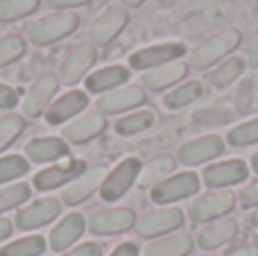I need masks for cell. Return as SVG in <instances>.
Instances as JSON below:
<instances>
[{
  "mask_svg": "<svg viewBox=\"0 0 258 256\" xmlns=\"http://www.w3.org/2000/svg\"><path fill=\"white\" fill-rule=\"evenodd\" d=\"M77 25H80V18H77L75 14L57 12V14H50V16L41 18L34 25H30L27 39L34 45H48V43H52V41L68 36Z\"/></svg>",
  "mask_w": 258,
  "mask_h": 256,
  "instance_id": "1",
  "label": "cell"
},
{
  "mask_svg": "<svg viewBox=\"0 0 258 256\" xmlns=\"http://www.w3.org/2000/svg\"><path fill=\"white\" fill-rule=\"evenodd\" d=\"M240 32L238 30H224L220 34L211 36L206 43H202L200 48L192 52V66L195 68H204L211 66L213 61H218L220 57H224L227 52H231L238 43H240Z\"/></svg>",
  "mask_w": 258,
  "mask_h": 256,
  "instance_id": "2",
  "label": "cell"
},
{
  "mask_svg": "<svg viewBox=\"0 0 258 256\" xmlns=\"http://www.w3.org/2000/svg\"><path fill=\"white\" fill-rule=\"evenodd\" d=\"M138 172H141V161H138V159H127V161H122L102 184V198L107 200V202H113V200L122 198L129 190V186L136 181Z\"/></svg>",
  "mask_w": 258,
  "mask_h": 256,
  "instance_id": "3",
  "label": "cell"
},
{
  "mask_svg": "<svg viewBox=\"0 0 258 256\" xmlns=\"http://www.w3.org/2000/svg\"><path fill=\"white\" fill-rule=\"evenodd\" d=\"M197 188H200V179H197L195 175H190V172H186V175L172 177V179L159 184L152 190V200L159 204L177 202V200H183V198H188V195L197 193Z\"/></svg>",
  "mask_w": 258,
  "mask_h": 256,
  "instance_id": "4",
  "label": "cell"
},
{
  "mask_svg": "<svg viewBox=\"0 0 258 256\" xmlns=\"http://www.w3.org/2000/svg\"><path fill=\"white\" fill-rule=\"evenodd\" d=\"M127 18L129 14L125 7H109L91 27L93 43H109L111 39H116L122 32V27L127 25Z\"/></svg>",
  "mask_w": 258,
  "mask_h": 256,
  "instance_id": "5",
  "label": "cell"
},
{
  "mask_svg": "<svg viewBox=\"0 0 258 256\" xmlns=\"http://www.w3.org/2000/svg\"><path fill=\"white\" fill-rule=\"evenodd\" d=\"M183 45L181 43H161V45H152V48L138 50L132 54L129 63L134 68H147V66H156V63H170L177 61L183 54Z\"/></svg>",
  "mask_w": 258,
  "mask_h": 256,
  "instance_id": "6",
  "label": "cell"
},
{
  "mask_svg": "<svg viewBox=\"0 0 258 256\" xmlns=\"http://www.w3.org/2000/svg\"><path fill=\"white\" fill-rule=\"evenodd\" d=\"M95 61V50L91 43H80L75 50H71L61 66V82L66 84H75Z\"/></svg>",
  "mask_w": 258,
  "mask_h": 256,
  "instance_id": "7",
  "label": "cell"
},
{
  "mask_svg": "<svg viewBox=\"0 0 258 256\" xmlns=\"http://www.w3.org/2000/svg\"><path fill=\"white\" fill-rule=\"evenodd\" d=\"M57 91V77L52 73H45L41 75L39 80L32 84V89L27 91L25 102H23V109H25L27 116H39L41 111L45 109V104L50 102V98Z\"/></svg>",
  "mask_w": 258,
  "mask_h": 256,
  "instance_id": "8",
  "label": "cell"
},
{
  "mask_svg": "<svg viewBox=\"0 0 258 256\" xmlns=\"http://www.w3.org/2000/svg\"><path fill=\"white\" fill-rule=\"evenodd\" d=\"M233 195L222 190V193H211V195H204L202 200H197L195 204L190 207V218L197 222L202 220H211V218H218L222 213L231 211L233 209Z\"/></svg>",
  "mask_w": 258,
  "mask_h": 256,
  "instance_id": "9",
  "label": "cell"
},
{
  "mask_svg": "<svg viewBox=\"0 0 258 256\" xmlns=\"http://www.w3.org/2000/svg\"><path fill=\"white\" fill-rule=\"evenodd\" d=\"M59 211H61V207H59L57 200H50V198L39 200V202H34L32 207L23 209V211L16 216V222L21 229H36V227L50 222L52 218H57Z\"/></svg>",
  "mask_w": 258,
  "mask_h": 256,
  "instance_id": "10",
  "label": "cell"
},
{
  "mask_svg": "<svg viewBox=\"0 0 258 256\" xmlns=\"http://www.w3.org/2000/svg\"><path fill=\"white\" fill-rule=\"evenodd\" d=\"M181 222H183L181 211H177V209H163V211L147 213L136 225V229H138V234L147 238V236H159L170 229H177Z\"/></svg>",
  "mask_w": 258,
  "mask_h": 256,
  "instance_id": "11",
  "label": "cell"
},
{
  "mask_svg": "<svg viewBox=\"0 0 258 256\" xmlns=\"http://www.w3.org/2000/svg\"><path fill=\"white\" fill-rule=\"evenodd\" d=\"M134 225V213L129 209H113V211H100L91 218V231L93 234H118Z\"/></svg>",
  "mask_w": 258,
  "mask_h": 256,
  "instance_id": "12",
  "label": "cell"
},
{
  "mask_svg": "<svg viewBox=\"0 0 258 256\" xmlns=\"http://www.w3.org/2000/svg\"><path fill=\"white\" fill-rule=\"evenodd\" d=\"M222 139L218 136H206V139H197V141H190L181 148L179 157H181L183 163L188 166H195V163H202V161H209V159L218 157L222 152Z\"/></svg>",
  "mask_w": 258,
  "mask_h": 256,
  "instance_id": "13",
  "label": "cell"
},
{
  "mask_svg": "<svg viewBox=\"0 0 258 256\" xmlns=\"http://www.w3.org/2000/svg\"><path fill=\"white\" fill-rule=\"evenodd\" d=\"M245 177H247V166L242 161H224V163H218V166L206 168V172H204V181L211 188L238 184Z\"/></svg>",
  "mask_w": 258,
  "mask_h": 256,
  "instance_id": "14",
  "label": "cell"
},
{
  "mask_svg": "<svg viewBox=\"0 0 258 256\" xmlns=\"http://www.w3.org/2000/svg\"><path fill=\"white\" fill-rule=\"evenodd\" d=\"M82 170H84V163L82 161H71V163H66V166H54V168H48V170L39 172V175L34 177V184L39 190L57 188V186L75 179Z\"/></svg>",
  "mask_w": 258,
  "mask_h": 256,
  "instance_id": "15",
  "label": "cell"
},
{
  "mask_svg": "<svg viewBox=\"0 0 258 256\" xmlns=\"http://www.w3.org/2000/svg\"><path fill=\"white\" fill-rule=\"evenodd\" d=\"M82 231H84V218L80 213H71L68 218H63L57 227L50 234V245H52L54 252H61L66 249L71 243H75V238H80Z\"/></svg>",
  "mask_w": 258,
  "mask_h": 256,
  "instance_id": "16",
  "label": "cell"
},
{
  "mask_svg": "<svg viewBox=\"0 0 258 256\" xmlns=\"http://www.w3.org/2000/svg\"><path fill=\"white\" fill-rule=\"evenodd\" d=\"M104 175H107V172H104V168H93V170H89L86 175H82L80 179L73 181V184L66 188V193H63V202H66V204L84 202V200L89 198V195L104 181Z\"/></svg>",
  "mask_w": 258,
  "mask_h": 256,
  "instance_id": "17",
  "label": "cell"
},
{
  "mask_svg": "<svg viewBox=\"0 0 258 256\" xmlns=\"http://www.w3.org/2000/svg\"><path fill=\"white\" fill-rule=\"evenodd\" d=\"M104 130V116L100 113H86V116L77 118L68 127H63V136L73 143H84V141L98 136Z\"/></svg>",
  "mask_w": 258,
  "mask_h": 256,
  "instance_id": "18",
  "label": "cell"
},
{
  "mask_svg": "<svg viewBox=\"0 0 258 256\" xmlns=\"http://www.w3.org/2000/svg\"><path fill=\"white\" fill-rule=\"evenodd\" d=\"M86 102H89L86 93H82V91H71V93H66L63 98H59L57 102L48 109L45 120H48L50 125H57V122L66 120V118L75 116L77 111H82V109L86 107Z\"/></svg>",
  "mask_w": 258,
  "mask_h": 256,
  "instance_id": "19",
  "label": "cell"
},
{
  "mask_svg": "<svg viewBox=\"0 0 258 256\" xmlns=\"http://www.w3.org/2000/svg\"><path fill=\"white\" fill-rule=\"evenodd\" d=\"M145 100V93H143L138 86H125L120 91H113V93L104 95L100 100V109L102 111H122V109L136 107Z\"/></svg>",
  "mask_w": 258,
  "mask_h": 256,
  "instance_id": "20",
  "label": "cell"
},
{
  "mask_svg": "<svg viewBox=\"0 0 258 256\" xmlns=\"http://www.w3.org/2000/svg\"><path fill=\"white\" fill-rule=\"evenodd\" d=\"M186 71H188V68H186V63H183V61L163 63V66L154 68L152 73H147V75H145V84H147V89H154V91L165 89V86L174 84L177 80H181V77L186 75Z\"/></svg>",
  "mask_w": 258,
  "mask_h": 256,
  "instance_id": "21",
  "label": "cell"
},
{
  "mask_svg": "<svg viewBox=\"0 0 258 256\" xmlns=\"http://www.w3.org/2000/svg\"><path fill=\"white\" fill-rule=\"evenodd\" d=\"M25 152L32 161L43 163V161H52V159L63 157V154L68 152V148H66V143L59 139H36L27 145Z\"/></svg>",
  "mask_w": 258,
  "mask_h": 256,
  "instance_id": "22",
  "label": "cell"
},
{
  "mask_svg": "<svg viewBox=\"0 0 258 256\" xmlns=\"http://www.w3.org/2000/svg\"><path fill=\"white\" fill-rule=\"evenodd\" d=\"M238 231V225L233 220H220V222H213L211 227H206V229H202L200 234V245L206 249L211 247H218V245L227 243V240H231L233 236H236Z\"/></svg>",
  "mask_w": 258,
  "mask_h": 256,
  "instance_id": "23",
  "label": "cell"
},
{
  "mask_svg": "<svg viewBox=\"0 0 258 256\" xmlns=\"http://www.w3.org/2000/svg\"><path fill=\"white\" fill-rule=\"evenodd\" d=\"M129 77V71L125 66H111V68H104V71H98L86 80V89L98 93V91H107L113 89V86L122 84Z\"/></svg>",
  "mask_w": 258,
  "mask_h": 256,
  "instance_id": "24",
  "label": "cell"
},
{
  "mask_svg": "<svg viewBox=\"0 0 258 256\" xmlns=\"http://www.w3.org/2000/svg\"><path fill=\"white\" fill-rule=\"evenodd\" d=\"M192 247V240L188 236H174V238L161 240V243H154L152 247H147L145 256H183L188 254Z\"/></svg>",
  "mask_w": 258,
  "mask_h": 256,
  "instance_id": "25",
  "label": "cell"
},
{
  "mask_svg": "<svg viewBox=\"0 0 258 256\" xmlns=\"http://www.w3.org/2000/svg\"><path fill=\"white\" fill-rule=\"evenodd\" d=\"M172 168H174L172 157H168V154L156 157V159H152V161L147 163L141 172H138V175H141V177H138V181H141L143 186L154 184V181H161L165 175H168V172H172Z\"/></svg>",
  "mask_w": 258,
  "mask_h": 256,
  "instance_id": "26",
  "label": "cell"
},
{
  "mask_svg": "<svg viewBox=\"0 0 258 256\" xmlns=\"http://www.w3.org/2000/svg\"><path fill=\"white\" fill-rule=\"evenodd\" d=\"M36 7H39V0H0V21H16L32 14Z\"/></svg>",
  "mask_w": 258,
  "mask_h": 256,
  "instance_id": "27",
  "label": "cell"
},
{
  "mask_svg": "<svg viewBox=\"0 0 258 256\" xmlns=\"http://www.w3.org/2000/svg\"><path fill=\"white\" fill-rule=\"evenodd\" d=\"M202 93H204V86H202L200 82H188L181 89L172 91V93L165 98V104H168L170 109H179V107H183V104L195 102L197 98H202Z\"/></svg>",
  "mask_w": 258,
  "mask_h": 256,
  "instance_id": "28",
  "label": "cell"
},
{
  "mask_svg": "<svg viewBox=\"0 0 258 256\" xmlns=\"http://www.w3.org/2000/svg\"><path fill=\"white\" fill-rule=\"evenodd\" d=\"M45 249V243L41 236H32V238H23L16 243L7 245L0 252V256H39Z\"/></svg>",
  "mask_w": 258,
  "mask_h": 256,
  "instance_id": "29",
  "label": "cell"
},
{
  "mask_svg": "<svg viewBox=\"0 0 258 256\" xmlns=\"http://www.w3.org/2000/svg\"><path fill=\"white\" fill-rule=\"evenodd\" d=\"M242 71H245V61H242L240 57L229 59V61H224L222 66L213 73V84L218 86V89H224V86H229L233 80H238V75H240Z\"/></svg>",
  "mask_w": 258,
  "mask_h": 256,
  "instance_id": "30",
  "label": "cell"
},
{
  "mask_svg": "<svg viewBox=\"0 0 258 256\" xmlns=\"http://www.w3.org/2000/svg\"><path fill=\"white\" fill-rule=\"evenodd\" d=\"M152 122H154L152 111H138V113H132V116L122 118V120L116 125V130H118V134L127 136V134H136V132L147 130Z\"/></svg>",
  "mask_w": 258,
  "mask_h": 256,
  "instance_id": "31",
  "label": "cell"
},
{
  "mask_svg": "<svg viewBox=\"0 0 258 256\" xmlns=\"http://www.w3.org/2000/svg\"><path fill=\"white\" fill-rule=\"evenodd\" d=\"M30 198V188L25 184H16V186H9V188L0 190V211H7L12 207H18L21 202Z\"/></svg>",
  "mask_w": 258,
  "mask_h": 256,
  "instance_id": "32",
  "label": "cell"
},
{
  "mask_svg": "<svg viewBox=\"0 0 258 256\" xmlns=\"http://www.w3.org/2000/svg\"><path fill=\"white\" fill-rule=\"evenodd\" d=\"M23 118L21 116H7L0 120V152L16 139L18 134L23 132Z\"/></svg>",
  "mask_w": 258,
  "mask_h": 256,
  "instance_id": "33",
  "label": "cell"
},
{
  "mask_svg": "<svg viewBox=\"0 0 258 256\" xmlns=\"http://www.w3.org/2000/svg\"><path fill=\"white\" fill-rule=\"evenodd\" d=\"M27 172V161L21 157H5L0 159V184L9 179H16V177L25 175Z\"/></svg>",
  "mask_w": 258,
  "mask_h": 256,
  "instance_id": "34",
  "label": "cell"
},
{
  "mask_svg": "<svg viewBox=\"0 0 258 256\" xmlns=\"http://www.w3.org/2000/svg\"><path fill=\"white\" fill-rule=\"evenodd\" d=\"M23 52H25V43L18 36H5V39H0V66L12 63Z\"/></svg>",
  "mask_w": 258,
  "mask_h": 256,
  "instance_id": "35",
  "label": "cell"
},
{
  "mask_svg": "<svg viewBox=\"0 0 258 256\" xmlns=\"http://www.w3.org/2000/svg\"><path fill=\"white\" fill-rule=\"evenodd\" d=\"M233 113L229 109H202V111L195 113V122H202V125H224V122H231Z\"/></svg>",
  "mask_w": 258,
  "mask_h": 256,
  "instance_id": "36",
  "label": "cell"
},
{
  "mask_svg": "<svg viewBox=\"0 0 258 256\" xmlns=\"http://www.w3.org/2000/svg\"><path fill=\"white\" fill-rule=\"evenodd\" d=\"M229 141H231V145L256 143L258 141V120H251V122H245V125L236 127V130L229 134Z\"/></svg>",
  "mask_w": 258,
  "mask_h": 256,
  "instance_id": "37",
  "label": "cell"
},
{
  "mask_svg": "<svg viewBox=\"0 0 258 256\" xmlns=\"http://www.w3.org/2000/svg\"><path fill=\"white\" fill-rule=\"evenodd\" d=\"M251 104H254V82L245 80L236 93V107L240 113H247L251 109Z\"/></svg>",
  "mask_w": 258,
  "mask_h": 256,
  "instance_id": "38",
  "label": "cell"
},
{
  "mask_svg": "<svg viewBox=\"0 0 258 256\" xmlns=\"http://www.w3.org/2000/svg\"><path fill=\"white\" fill-rule=\"evenodd\" d=\"M16 102H18L16 91H12L9 86L0 84V109H12Z\"/></svg>",
  "mask_w": 258,
  "mask_h": 256,
  "instance_id": "39",
  "label": "cell"
},
{
  "mask_svg": "<svg viewBox=\"0 0 258 256\" xmlns=\"http://www.w3.org/2000/svg\"><path fill=\"white\" fill-rule=\"evenodd\" d=\"M66 256H102V247L98 243H86V245H80L77 249H73Z\"/></svg>",
  "mask_w": 258,
  "mask_h": 256,
  "instance_id": "40",
  "label": "cell"
},
{
  "mask_svg": "<svg viewBox=\"0 0 258 256\" xmlns=\"http://www.w3.org/2000/svg\"><path fill=\"white\" fill-rule=\"evenodd\" d=\"M240 202L245 204V207H256L258 204V181L251 186H247L245 190L240 193Z\"/></svg>",
  "mask_w": 258,
  "mask_h": 256,
  "instance_id": "41",
  "label": "cell"
},
{
  "mask_svg": "<svg viewBox=\"0 0 258 256\" xmlns=\"http://www.w3.org/2000/svg\"><path fill=\"white\" fill-rule=\"evenodd\" d=\"M86 3H91V0H48L50 7H80Z\"/></svg>",
  "mask_w": 258,
  "mask_h": 256,
  "instance_id": "42",
  "label": "cell"
},
{
  "mask_svg": "<svg viewBox=\"0 0 258 256\" xmlns=\"http://www.w3.org/2000/svg\"><path fill=\"white\" fill-rule=\"evenodd\" d=\"M111 256H138V249H136V245L125 243V245H120Z\"/></svg>",
  "mask_w": 258,
  "mask_h": 256,
  "instance_id": "43",
  "label": "cell"
},
{
  "mask_svg": "<svg viewBox=\"0 0 258 256\" xmlns=\"http://www.w3.org/2000/svg\"><path fill=\"white\" fill-rule=\"evenodd\" d=\"M227 256H258V249L256 247H240V249H233V252H229Z\"/></svg>",
  "mask_w": 258,
  "mask_h": 256,
  "instance_id": "44",
  "label": "cell"
},
{
  "mask_svg": "<svg viewBox=\"0 0 258 256\" xmlns=\"http://www.w3.org/2000/svg\"><path fill=\"white\" fill-rule=\"evenodd\" d=\"M9 234H12V225H9L7 220H0V240L7 238Z\"/></svg>",
  "mask_w": 258,
  "mask_h": 256,
  "instance_id": "45",
  "label": "cell"
},
{
  "mask_svg": "<svg viewBox=\"0 0 258 256\" xmlns=\"http://www.w3.org/2000/svg\"><path fill=\"white\" fill-rule=\"evenodd\" d=\"M249 59H251V63H254V66H258V36H256L254 45L249 48Z\"/></svg>",
  "mask_w": 258,
  "mask_h": 256,
  "instance_id": "46",
  "label": "cell"
},
{
  "mask_svg": "<svg viewBox=\"0 0 258 256\" xmlns=\"http://www.w3.org/2000/svg\"><path fill=\"white\" fill-rule=\"evenodd\" d=\"M122 3H125L127 7H138V5H141L143 0H122Z\"/></svg>",
  "mask_w": 258,
  "mask_h": 256,
  "instance_id": "47",
  "label": "cell"
},
{
  "mask_svg": "<svg viewBox=\"0 0 258 256\" xmlns=\"http://www.w3.org/2000/svg\"><path fill=\"white\" fill-rule=\"evenodd\" d=\"M251 166H254V170L258 172V154H256V157H254V159H251Z\"/></svg>",
  "mask_w": 258,
  "mask_h": 256,
  "instance_id": "48",
  "label": "cell"
},
{
  "mask_svg": "<svg viewBox=\"0 0 258 256\" xmlns=\"http://www.w3.org/2000/svg\"><path fill=\"white\" fill-rule=\"evenodd\" d=\"M251 222H254V225H256V227H258V211H256V213H254V216H251Z\"/></svg>",
  "mask_w": 258,
  "mask_h": 256,
  "instance_id": "49",
  "label": "cell"
}]
</instances>
